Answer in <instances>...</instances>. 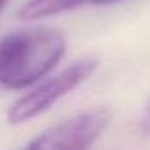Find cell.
<instances>
[{
    "label": "cell",
    "mask_w": 150,
    "mask_h": 150,
    "mask_svg": "<svg viewBox=\"0 0 150 150\" xmlns=\"http://www.w3.org/2000/svg\"><path fill=\"white\" fill-rule=\"evenodd\" d=\"M111 2H118V0H87V4H111Z\"/></svg>",
    "instance_id": "obj_6"
},
{
    "label": "cell",
    "mask_w": 150,
    "mask_h": 150,
    "mask_svg": "<svg viewBox=\"0 0 150 150\" xmlns=\"http://www.w3.org/2000/svg\"><path fill=\"white\" fill-rule=\"evenodd\" d=\"M67 48L60 30L37 27L0 39V87L21 90L35 85L64 58Z\"/></svg>",
    "instance_id": "obj_1"
},
{
    "label": "cell",
    "mask_w": 150,
    "mask_h": 150,
    "mask_svg": "<svg viewBox=\"0 0 150 150\" xmlns=\"http://www.w3.org/2000/svg\"><path fill=\"white\" fill-rule=\"evenodd\" d=\"M110 120L111 111L108 108L87 110L48 127L27 146L37 150H83L92 146L103 136Z\"/></svg>",
    "instance_id": "obj_3"
},
{
    "label": "cell",
    "mask_w": 150,
    "mask_h": 150,
    "mask_svg": "<svg viewBox=\"0 0 150 150\" xmlns=\"http://www.w3.org/2000/svg\"><path fill=\"white\" fill-rule=\"evenodd\" d=\"M9 2V0H0V13H2V9L6 7V4Z\"/></svg>",
    "instance_id": "obj_7"
},
{
    "label": "cell",
    "mask_w": 150,
    "mask_h": 150,
    "mask_svg": "<svg viewBox=\"0 0 150 150\" xmlns=\"http://www.w3.org/2000/svg\"><path fill=\"white\" fill-rule=\"evenodd\" d=\"M139 132L143 136H150V99L146 101L145 110H143V115L139 118Z\"/></svg>",
    "instance_id": "obj_5"
},
{
    "label": "cell",
    "mask_w": 150,
    "mask_h": 150,
    "mask_svg": "<svg viewBox=\"0 0 150 150\" xmlns=\"http://www.w3.org/2000/svg\"><path fill=\"white\" fill-rule=\"evenodd\" d=\"M85 4L87 0H27L18 11V18L23 21L46 20L78 9Z\"/></svg>",
    "instance_id": "obj_4"
},
{
    "label": "cell",
    "mask_w": 150,
    "mask_h": 150,
    "mask_svg": "<svg viewBox=\"0 0 150 150\" xmlns=\"http://www.w3.org/2000/svg\"><path fill=\"white\" fill-rule=\"evenodd\" d=\"M97 67H99V60L96 57H83L69 64L55 76L44 81L39 80L30 92H27L9 106L6 115L7 124L20 125L42 115L62 97L71 94L81 83H85L96 72Z\"/></svg>",
    "instance_id": "obj_2"
}]
</instances>
